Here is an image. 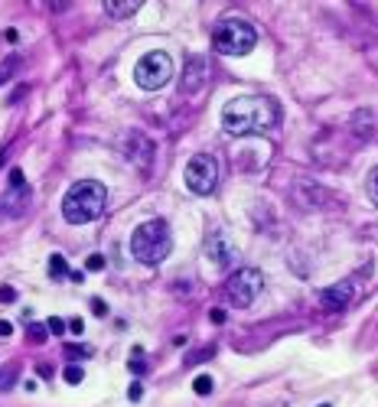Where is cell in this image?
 <instances>
[{
    "mask_svg": "<svg viewBox=\"0 0 378 407\" xmlns=\"http://www.w3.org/2000/svg\"><path fill=\"white\" fill-rule=\"evenodd\" d=\"M280 121V108L268 95H244L232 98L222 108V127L232 137H248V134H268Z\"/></svg>",
    "mask_w": 378,
    "mask_h": 407,
    "instance_id": "1",
    "label": "cell"
},
{
    "mask_svg": "<svg viewBox=\"0 0 378 407\" xmlns=\"http://www.w3.org/2000/svg\"><path fill=\"white\" fill-rule=\"evenodd\" d=\"M104 206H108V189L98 179H82L65 192L62 199V218L69 225H88L101 218Z\"/></svg>",
    "mask_w": 378,
    "mask_h": 407,
    "instance_id": "2",
    "label": "cell"
},
{
    "mask_svg": "<svg viewBox=\"0 0 378 407\" xmlns=\"http://www.w3.org/2000/svg\"><path fill=\"white\" fill-rule=\"evenodd\" d=\"M170 251H173V232L163 218H150V222L137 225L134 235H130V254L140 264L153 267V264L170 258Z\"/></svg>",
    "mask_w": 378,
    "mask_h": 407,
    "instance_id": "3",
    "label": "cell"
},
{
    "mask_svg": "<svg viewBox=\"0 0 378 407\" xmlns=\"http://www.w3.org/2000/svg\"><path fill=\"white\" fill-rule=\"evenodd\" d=\"M212 42H215V52H222V56H248L258 46V30L244 16H225L215 26Z\"/></svg>",
    "mask_w": 378,
    "mask_h": 407,
    "instance_id": "4",
    "label": "cell"
},
{
    "mask_svg": "<svg viewBox=\"0 0 378 407\" xmlns=\"http://www.w3.org/2000/svg\"><path fill=\"white\" fill-rule=\"evenodd\" d=\"M261 290H264V274L258 267H241L225 280V297H228V303L238 306V309L251 306Z\"/></svg>",
    "mask_w": 378,
    "mask_h": 407,
    "instance_id": "5",
    "label": "cell"
},
{
    "mask_svg": "<svg viewBox=\"0 0 378 407\" xmlns=\"http://www.w3.org/2000/svg\"><path fill=\"white\" fill-rule=\"evenodd\" d=\"M173 78V59L170 52H147L144 59L134 65V82L144 92H157Z\"/></svg>",
    "mask_w": 378,
    "mask_h": 407,
    "instance_id": "6",
    "label": "cell"
},
{
    "mask_svg": "<svg viewBox=\"0 0 378 407\" xmlns=\"http://www.w3.org/2000/svg\"><path fill=\"white\" fill-rule=\"evenodd\" d=\"M183 179H186L189 192H196V196L215 192V186H218V160L209 156V153H196L186 163V170H183Z\"/></svg>",
    "mask_w": 378,
    "mask_h": 407,
    "instance_id": "7",
    "label": "cell"
},
{
    "mask_svg": "<svg viewBox=\"0 0 378 407\" xmlns=\"http://www.w3.org/2000/svg\"><path fill=\"white\" fill-rule=\"evenodd\" d=\"M352 303V284H332L326 290H320V306L326 313H339Z\"/></svg>",
    "mask_w": 378,
    "mask_h": 407,
    "instance_id": "8",
    "label": "cell"
},
{
    "mask_svg": "<svg viewBox=\"0 0 378 407\" xmlns=\"http://www.w3.org/2000/svg\"><path fill=\"white\" fill-rule=\"evenodd\" d=\"M206 75H209V65L202 56H189L186 62V72H183V92L186 95H196L202 85H206Z\"/></svg>",
    "mask_w": 378,
    "mask_h": 407,
    "instance_id": "9",
    "label": "cell"
},
{
    "mask_svg": "<svg viewBox=\"0 0 378 407\" xmlns=\"http://www.w3.org/2000/svg\"><path fill=\"white\" fill-rule=\"evenodd\" d=\"M206 258L212 261L215 267H228L232 258H235V247H232V241H228L225 235H212L206 241Z\"/></svg>",
    "mask_w": 378,
    "mask_h": 407,
    "instance_id": "10",
    "label": "cell"
},
{
    "mask_svg": "<svg viewBox=\"0 0 378 407\" xmlns=\"http://www.w3.org/2000/svg\"><path fill=\"white\" fill-rule=\"evenodd\" d=\"M30 196H33L30 186H20V189H13V186H10V192L0 199V212L7 209V218H20L26 212V206H30Z\"/></svg>",
    "mask_w": 378,
    "mask_h": 407,
    "instance_id": "11",
    "label": "cell"
},
{
    "mask_svg": "<svg viewBox=\"0 0 378 407\" xmlns=\"http://www.w3.org/2000/svg\"><path fill=\"white\" fill-rule=\"evenodd\" d=\"M127 144H130L127 153H130V160H134V166L140 163V170L147 173V170H150V160H153V144H150L144 134H130Z\"/></svg>",
    "mask_w": 378,
    "mask_h": 407,
    "instance_id": "12",
    "label": "cell"
},
{
    "mask_svg": "<svg viewBox=\"0 0 378 407\" xmlns=\"http://www.w3.org/2000/svg\"><path fill=\"white\" fill-rule=\"evenodd\" d=\"M137 10H140V0H127V4L108 0V4H104V13H108L111 20H127V16H134Z\"/></svg>",
    "mask_w": 378,
    "mask_h": 407,
    "instance_id": "13",
    "label": "cell"
},
{
    "mask_svg": "<svg viewBox=\"0 0 378 407\" xmlns=\"http://www.w3.org/2000/svg\"><path fill=\"white\" fill-rule=\"evenodd\" d=\"M69 274H72V270H69V264H65V258H62V254H52V258H49V277H69Z\"/></svg>",
    "mask_w": 378,
    "mask_h": 407,
    "instance_id": "14",
    "label": "cell"
},
{
    "mask_svg": "<svg viewBox=\"0 0 378 407\" xmlns=\"http://www.w3.org/2000/svg\"><path fill=\"white\" fill-rule=\"evenodd\" d=\"M215 355V346H206V349H199V352H189L186 355V365H199V361H209Z\"/></svg>",
    "mask_w": 378,
    "mask_h": 407,
    "instance_id": "15",
    "label": "cell"
},
{
    "mask_svg": "<svg viewBox=\"0 0 378 407\" xmlns=\"http://www.w3.org/2000/svg\"><path fill=\"white\" fill-rule=\"evenodd\" d=\"M192 391H196L199 397L212 394V378H209V375H196V381H192Z\"/></svg>",
    "mask_w": 378,
    "mask_h": 407,
    "instance_id": "16",
    "label": "cell"
},
{
    "mask_svg": "<svg viewBox=\"0 0 378 407\" xmlns=\"http://www.w3.org/2000/svg\"><path fill=\"white\" fill-rule=\"evenodd\" d=\"M62 378H65L69 385H78V381L85 378V368H82V365H69V368L62 371Z\"/></svg>",
    "mask_w": 378,
    "mask_h": 407,
    "instance_id": "17",
    "label": "cell"
},
{
    "mask_svg": "<svg viewBox=\"0 0 378 407\" xmlns=\"http://www.w3.org/2000/svg\"><path fill=\"white\" fill-rule=\"evenodd\" d=\"M365 189H368V199H372L375 206H378V166H375L372 173H368V183H365Z\"/></svg>",
    "mask_w": 378,
    "mask_h": 407,
    "instance_id": "18",
    "label": "cell"
},
{
    "mask_svg": "<svg viewBox=\"0 0 378 407\" xmlns=\"http://www.w3.org/2000/svg\"><path fill=\"white\" fill-rule=\"evenodd\" d=\"M46 326H33L30 323V332H26V335H30V342H36V346H39V342H46Z\"/></svg>",
    "mask_w": 378,
    "mask_h": 407,
    "instance_id": "19",
    "label": "cell"
},
{
    "mask_svg": "<svg viewBox=\"0 0 378 407\" xmlns=\"http://www.w3.org/2000/svg\"><path fill=\"white\" fill-rule=\"evenodd\" d=\"M65 355H69V358H88L92 349H88V346H65Z\"/></svg>",
    "mask_w": 378,
    "mask_h": 407,
    "instance_id": "20",
    "label": "cell"
},
{
    "mask_svg": "<svg viewBox=\"0 0 378 407\" xmlns=\"http://www.w3.org/2000/svg\"><path fill=\"white\" fill-rule=\"evenodd\" d=\"M13 69H16V56H10V59H7V62H4V65H0V85H4V82H7V78H10V75H13Z\"/></svg>",
    "mask_w": 378,
    "mask_h": 407,
    "instance_id": "21",
    "label": "cell"
},
{
    "mask_svg": "<svg viewBox=\"0 0 378 407\" xmlns=\"http://www.w3.org/2000/svg\"><path fill=\"white\" fill-rule=\"evenodd\" d=\"M46 329H49L52 335H62V332L69 329V323H62V320H59V316H52V320L46 323Z\"/></svg>",
    "mask_w": 378,
    "mask_h": 407,
    "instance_id": "22",
    "label": "cell"
},
{
    "mask_svg": "<svg viewBox=\"0 0 378 407\" xmlns=\"http://www.w3.org/2000/svg\"><path fill=\"white\" fill-rule=\"evenodd\" d=\"M85 267H88V270H104V258H101V254H88Z\"/></svg>",
    "mask_w": 378,
    "mask_h": 407,
    "instance_id": "23",
    "label": "cell"
},
{
    "mask_svg": "<svg viewBox=\"0 0 378 407\" xmlns=\"http://www.w3.org/2000/svg\"><path fill=\"white\" fill-rule=\"evenodd\" d=\"M13 300H16L13 287H0V303H13Z\"/></svg>",
    "mask_w": 378,
    "mask_h": 407,
    "instance_id": "24",
    "label": "cell"
},
{
    "mask_svg": "<svg viewBox=\"0 0 378 407\" xmlns=\"http://www.w3.org/2000/svg\"><path fill=\"white\" fill-rule=\"evenodd\" d=\"M209 320H212L215 326H222V323H225V309H218V306H212V309H209Z\"/></svg>",
    "mask_w": 378,
    "mask_h": 407,
    "instance_id": "25",
    "label": "cell"
},
{
    "mask_svg": "<svg viewBox=\"0 0 378 407\" xmlns=\"http://www.w3.org/2000/svg\"><path fill=\"white\" fill-rule=\"evenodd\" d=\"M127 397H130V401H140V397H144V388H140V381H134V385L127 388Z\"/></svg>",
    "mask_w": 378,
    "mask_h": 407,
    "instance_id": "26",
    "label": "cell"
},
{
    "mask_svg": "<svg viewBox=\"0 0 378 407\" xmlns=\"http://www.w3.org/2000/svg\"><path fill=\"white\" fill-rule=\"evenodd\" d=\"M0 335H7V339H10V335H13V323L0 320Z\"/></svg>",
    "mask_w": 378,
    "mask_h": 407,
    "instance_id": "27",
    "label": "cell"
},
{
    "mask_svg": "<svg viewBox=\"0 0 378 407\" xmlns=\"http://www.w3.org/2000/svg\"><path fill=\"white\" fill-rule=\"evenodd\" d=\"M92 309H95V316H104V313H108V306H104L101 300H92Z\"/></svg>",
    "mask_w": 378,
    "mask_h": 407,
    "instance_id": "28",
    "label": "cell"
},
{
    "mask_svg": "<svg viewBox=\"0 0 378 407\" xmlns=\"http://www.w3.org/2000/svg\"><path fill=\"white\" fill-rule=\"evenodd\" d=\"M82 329H85V323H82V320H72V323H69V332H72V335H78Z\"/></svg>",
    "mask_w": 378,
    "mask_h": 407,
    "instance_id": "29",
    "label": "cell"
},
{
    "mask_svg": "<svg viewBox=\"0 0 378 407\" xmlns=\"http://www.w3.org/2000/svg\"><path fill=\"white\" fill-rule=\"evenodd\" d=\"M323 407H329V404H323Z\"/></svg>",
    "mask_w": 378,
    "mask_h": 407,
    "instance_id": "30",
    "label": "cell"
}]
</instances>
